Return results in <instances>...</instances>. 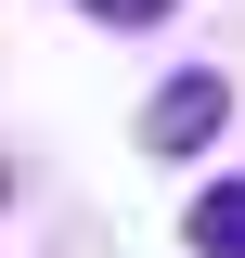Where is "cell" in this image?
<instances>
[{
  "mask_svg": "<svg viewBox=\"0 0 245 258\" xmlns=\"http://www.w3.org/2000/svg\"><path fill=\"white\" fill-rule=\"evenodd\" d=\"M78 13H91V26H168L181 0H78Z\"/></svg>",
  "mask_w": 245,
  "mask_h": 258,
  "instance_id": "3",
  "label": "cell"
},
{
  "mask_svg": "<svg viewBox=\"0 0 245 258\" xmlns=\"http://www.w3.org/2000/svg\"><path fill=\"white\" fill-rule=\"evenodd\" d=\"M219 129H232V78H219V64H181V78L142 103V155H207Z\"/></svg>",
  "mask_w": 245,
  "mask_h": 258,
  "instance_id": "1",
  "label": "cell"
},
{
  "mask_svg": "<svg viewBox=\"0 0 245 258\" xmlns=\"http://www.w3.org/2000/svg\"><path fill=\"white\" fill-rule=\"evenodd\" d=\"M181 245L194 258H245V181H207V194H194V207H181Z\"/></svg>",
  "mask_w": 245,
  "mask_h": 258,
  "instance_id": "2",
  "label": "cell"
}]
</instances>
